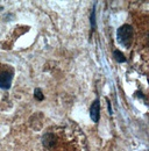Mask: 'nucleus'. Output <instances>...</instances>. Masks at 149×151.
Returning <instances> with one entry per match:
<instances>
[{"label":"nucleus","instance_id":"f257e3e1","mask_svg":"<svg viewBox=\"0 0 149 151\" xmlns=\"http://www.w3.org/2000/svg\"><path fill=\"white\" fill-rule=\"evenodd\" d=\"M118 41L126 48H128L132 43V37H133V29L129 24H124L122 27L119 28L116 33Z\"/></svg>","mask_w":149,"mask_h":151},{"label":"nucleus","instance_id":"f03ea898","mask_svg":"<svg viewBox=\"0 0 149 151\" xmlns=\"http://www.w3.org/2000/svg\"><path fill=\"white\" fill-rule=\"evenodd\" d=\"M13 70H2L0 69V87L4 90H8L12 84Z\"/></svg>","mask_w":149,"mask_h":151},{"label":"nucleus","instance_id":"7ed1b4c3","mask_svg":"<svg viewBox=\"0 0 149 151\" xmlns=\"http://www.w3.org/2000/svg\"><path fill=\"white\" fill-rule=\"evenodd\" d=\"M90 114H91V119L93 120V122H98L99 117H100V102L99 99H95L93 101L91 109H90Z\"/></svg>","mask_w":149,"mask_h":151},{"label":"nucleus","instance_id":"20e7f679","mask_svg":"<svg viewBox=\"0 0 149 151\" xmlns=\"http://www.w3.org/2000/svg\"><path fill=\"white\" fill-rule=\"evenodd\" d=\"M114 58L118 60V62H125L126 59H125V56L119 51V50H115L114 51Z\"/></svg>","mask_w":149,"mask_h":151},{"label":"nucleus","instance_id":"39448f33","mask_svg":"<svg viewBox=\"0 0 149 151\" xmlns=\"http://www.w3.org/2000/svg\"><path fill=\"white\" fill-rule=\"evenodd\" d=\"M35 96H36V99L38 98L40 100L43 99V95H42V93H41V90H40V88H36V90H35Z\"/></svg>","mask_w":149,"mask_h":151}]
</instances>
